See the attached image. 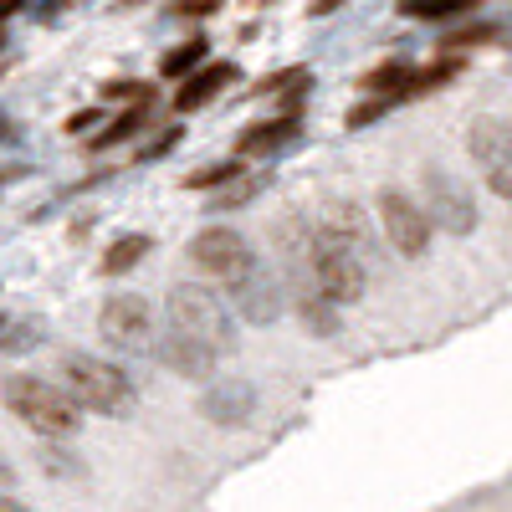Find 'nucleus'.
<instances>
[{"mask_svg": "<svg viewBox=\"0 0 512 512\" xmlns=\"http://www.w3.org/2000/svg\"><path fill=\"white\" fill-rule=\"evenodd\" d=\"M164 313H169V333H180V338H190V344L210 349L216 359L236 349V318L226 313V303L210 287H195V282L175 287Z\"/></svg>", "mask_w": 512, "mask_h": 512, "instance_id": "1", "label": "nucleus"}, {"mask_svg": "<svg viewBox=\"0 0 512 512\" xmlns=\"http://www.w3.org/2000/svg\"><path fill=\"white\" fill-rule=\"evenodd\" d=\"M0 400H6L31 425V431H41V436H72L77 420H82L77 400L62 390V384L36 379V374H11L6 384H0Z\"/></svg>", "mask_w": 512, "mask_h": 512, "instance_id": "2", "label": "nucleus"}, {"mask_svg": "<svg viewBox=\"0 0 512 512\" xmlns=\"http://www.w3.org/2000/svg\"><path fill=\"white\" fill-rule=\"evenodd\" d=\"M62 390L77 400V410H98L113 420L134 410V384H128V374L108 359H93V354L62 359Z\"/></svg>", "mask_w": 512, "mask_h": 512, "instance_id": "3", "label": "nucleus"}, {"mask_svg": "<svg viewBox=\"0 0 512 512\" xmlns=\"http://www.w3.org/2000/svg\"><path fill=\"white\" fill-rule=\"evenodd\" d=\"M466 149H472L487 190L512 200V128H507V118H477L472 134H466Z\"/></svg>", "mask_w": 512, "mask_h": 512, "instance_id": "4", "label": "nucleus"}, {"mask_svg": "<svg viewBox=\"0 0 512 512\" xmlns=\"http://www.w3.org/2000/svg\"><path fill=\"white\" fill-rule=\"evenodd\" d=\"M379 226L400 256H425V246H431V216H425V205H415L405 190L379 195Z\"/></svg>", "mask_w": 512, "mask_h": 512, "instance_id": "5", "label": "nucleus"}, {"mask_svg": "<svg viewBox=\"0 0 512 512\" xmlns=\"http://www.w3.org/2000/svg\"><path fill=\"white\" fill-rule=\"evenodd\" d=\"M98 328L113 349H144L149 338H154V308H149V297L139 292H113L103 313H98Z\"/></svg>", "mask_w": 512, "mask_h": 512, "instance_id": "6", "label": "nucleus"}, {"mask_svg": "<svg viewBox=\"0 0 512 512\" xmlns=\"http://www.w3.org/2000/svg\"><path fill=\"white\" fill-rule=\"evenodd\" d=\"M425 216H431V226L451 231V236H466L477 226V205H472V190H466L456 175H446V169H425Z\"/></svg>", "mask_w": 512, "mask_h": 512, "instance_id": "7", "label": "nucleus"}, {"mask_svg": "<svg viewBox=\"0 0 512 512\" xmlns=\"http://www.w3.org/2000/svg\"><path fill=\"white\" fill-rule=\"evenodd\" d=\"M190 262L210 277H236L251 267V241L231 226H205L195 241H190Z\"/></svg>", "mask_w": 512, "mask_h": 512, "instance_id": "8", "label": "nucleus"}, {"mask_svg": "<svg viewBox=\"0 0 512 512\" xmlns=\"http://www.w3.org/2000/svg\"><path fill=\"white\" fill-rule=\"evenodd\" d=\"M231 303H236V313H241L246 323L267 328V323L282 318V282H277L267 267H256V262H251L246 272L231 277Z\"/></svg>", "mask_w": 512, "mask_h": 512, "instance_id": "9", "label": "nucleus"}, {"mask_svg": "<svg viewBox=\"0 0 512 512\" xmlns=\"http://www.w3.org/2000/svg\"><path fill=\"white\" fill-rule=\"evenodd\" d=\"M200 415L216 425H246L256 415V390L246 379H210L200 395Z\"/></svg>", "mask_w": 512, "mask_h": 512, "instance_id": "10", "label": "nucleus"}, {"mask_svg": "<svg viewBox=\"0 0 512 512\" xmlns=\"http://www.w3.org/2000/svg\"><path fill=\"white\" fill-rule=\"evenodd\" d=\"M297 134H303V118H297V113H277V118L251 123L246 134L236 139V154H241V159H272V154L292 149Z\"/></svg>", "mask_w": 512, "mask_h": 512, "instance_id": "11", "label": "nucleus"}, {"mask_svg": "<svg viewBox=\"0 0 512 512\" xmlns=\"http://www.w3.org/2000/svg\"><path fill=\"white\" fill-rule=\"evenodd\" d=\"M231 82H236V62H200V67L180 82L175 108H180V113H195V108H205V103H216Z\"/></svg>", "mask_w": 512, "mask_h": 512, "instance_id": "12", "label": "nucleus"}, {"mask_svg": "<svg viewBox=\"0 0 512 512\" xmlns=\"http://www.w3.org/2000/svg\"><path fill=\"white\" fill-rule=\"evenodd\" d=\"M154 359H159L164 369H175L180 379H210V369H216V354L200 349V344H190V338H180V333H169Z\"/></svg>", "mask_w": 512, "mask_h": 512, "instance_id": "13", "label": "nucleus"}, {"mask_svg": "<svg viewBox=\"0 0 512 512\" xmlns=\"http://www.w3.org/2000/svg\"><path fill=\"white\" fill-rule=\"evenodd\" d=\"M297 318H303V328L318 333V338L338 333V313H333V303H328V297H318V292H308V287H297Z\"/></svg>", "mask_w": 512, "mask_h": 512, "instance_id": "14", "label": "nucleus"}, {"mask_svg": "<svg viewBox=\"0 0 512 512\" xmlns=\"http://www.w3.org/2000/svg\"><path fill=\"white\" fill-rule=\"evenodd\" d=\"M149 256V236H118L108 251H103V277H123L134 272L139 262Z\"/></svg>", "mask_w": 512, "mask_h": 512, "instance_id": "15", "label": "nucleus"}, {"mask_svg": "<svg viewBox=\"0 0 512 512\" xmlns=\"http://www.w3.org/2000/svg\"><path fill=\"white\" fill-rule=\"evenodd\" d=\"M262 190H267V175H246V169H241L236 180H226V185H216V190H210V210H236V205L256 200Z\"/></svg>", "mask_w": 512, "mask_h": 512, "instance_id": "16", "label": "nucleus"}, {"mask_svg": "<svg viewBox=\"0 0 512 512\" xmlns=\"http://www.w3.org/2000/svg\"><path fill=\"white\" fill-rule=\"evenodd\" d=\"M205 57H210V41H205V36H190V41H180V47H169V52H164L159 72H164V77H190Z\"/></svg>", "mask_w": 512, "mask_h": 512, "instance_id": "17", "label": "nucleus"}, {"mask_svg": "<svg viewBox=\"0 0 512 512\" xmlns=\"http://www.w3.org/2000/svg\"><path fill=\"white\" fill-rule=\"evenodd\" d=\"M477 0H400V11L415 16V21H451V16H466Z\"/></svg>", "mask_w": 512, "mask_h": 512, "instance_id": "18", "label": "nucleus"}, {"mask_svg": "<svg viewBox=\"0 0 512 512\" xmlns=\"http://www.w3.org/2000/svg\"><path fill=\"white\" fill-rule=\"evenodd\" d=\"M144 118H149V103H144V108H134V113H123V118H113V123L103 128V134H98V139H93L88 149H93V154H103V149L123 144L128 134H139V128H144Z\"/></svg>", "mask_w": 512, "mask_h": 512, "instance_id": "19", "label": "nucleus"}, {"mask_svg": "<svg viewBox=\"0 0 512 512\" xmlns=\"http://www.w3.org/2000/svg\"><path fill=\"white\" fill-rule=\"evenodd\" d=\"M241 175V164H205V169H195V175L185 180V190H216V185H226V180H236Z\"/></svg>", "mask_w": 512, "mask_h": 512, "instance_id": "20", "label": "nucleus"}, {"mask_svg": "<svg viewBox=\"0 0 512 512\" xmlns=\"http://www.w3.org/2000/svg\"><path fill=\"white\" fill-rule=\"evenodd\" d=\"M41 466H47V472H62V477H82V461L77 456H62L52 446H41Z\"/></svg>", "mask_w": 512, "mask_h": 512, "instance_id": "21", "label": "nucleus"}, {"mask_svg": "<svg viewBox=\"0 0 512 512\" xmlns=\"http://www.w3.org/2000/svg\"><path fill=\"white\" fill-rule=\"evenodd\" d=\"M31 344H36V328H31V323L0 333V354H21V349H31Z\"/></svg>", "mask_w": 512, "mask_h": 512, "instance_id": "22", "label": "nucleus"}, {"mask_svg": "<svg viewBox=\"0 0 512 512\" xmlns=\"http://www.w3.org/2000/svg\"><path fill=\"white\" fill-rule=\"evenodd\" d=\"M169 11L185 16V21H195V16H216V11H221V0H175Z\"/></svg>", "mask_w": 512, "mask_h": 512, "instance_id": "23", "label": "nucleus"}, {"mask_svg": "<svg viewBox=\"0 0 512 512\" xmlns=\"http://www.w3.org/2000/svg\"><path fill=\"white\" fill-rule=\"evenodd\" d=\"M180 144V128H169V134H159L149 149H139V159H159V154H169V149H175Z\"/></svg>", "mask_w": 512, "mask_h": 512, "instance_id": "24", "label": "nucleus"}, {"mask_svg": "<svg viewBox=\"0 0 512 512\" xmlns=\"http://www.w3.org/2000/svg\"><path fill=\"white\" fill-rule=\"evenodd\" d=\"M11 487H16V472H11V461H0V497H11Z\"/></svg>", "mask_w": 512, "mask_h": 512, "instance_id": "25", "label": "nucleus"}, {"mask_svg": "<svg viewBox=\"0 0 512 512\" xmlns=\"http://www.w3.org/2000/svg\"><path fill=\"white\" fill-rule=\"evenodd\" d=\"M98 118H103V108H88V113H77L67 128H88V123H98Z\"/></svg>", "mask_w": 512, "mask_h": 512, "instance_id": "26", "label": "nucleus"}, {"mask_svg": "<svg viewBox=\"0 0 512 512\" xmlns=\"http://www.w3.org/2000/svg\"><path fill=\"white\" fill-rule=\"evenodd\" d=\"M16 11H21V0H0V26H6Z\"/></svg>", "mask_w": 512, "mask_h": 512, "instance_id": "27", "label": "nucleus"}, {"mask_svg": "<svg viewBox=\"0 0 512 512\" xmlns=\"http://www.w3.org/2000/svg\"><path fill=\"white\" fill-rule=\"evenodd\" d=\"M0 512H31L26 502H16V497H0Z\"/></svg>", "mask_w": 512, "mask_h": 512, "instance_id": "28", "label": "nucleus"}, {"mask_svg": "<svg viewBox=\"0 0 512 512\" xmlns=\"http://www.w3.org/2000/svg\"><path fill=\"white\" fill-rule=\"evenodd\" d=\"M333 6H338V0H313V16H328Z\"/></svg>", "mask_w": 512, "mask_h": 512, "instance_id": "29", "label": "nucleus"}, {"mask_svg": "<svg viewBox=\"0 0 512 512\" xmlns=\"http://www.w3.org/2000/svg\"><path fill=\"white\" fill-rule=\"evenodd\" d=\"M507 128H512V123H507Z\"/></svg>", "mask_w": 512, "mask_h": 512, "instance_id": "30", "label": "nucleus"}]
</instances>
